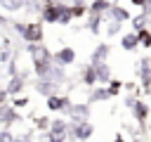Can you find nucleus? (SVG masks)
Instances as JSON below:
<instances>
[{
  "label": "nucleus",
  "instance_id": "nucleus-1",
  "mask_svg": "<svg viewBox=\"0 0 151 142\" xmlns=\"http://www.w3.org/2000/svg\"><path fill=\"white\" fill-rule=\"evenodd\" d=\"M94 135V125L90 121H71L68 123V137L76 142H85Z\"/></svg>",
  "mask_w": 151,
  "mask_h": 142
},
{
  "label": "nucleus",
  "instance_id": "nucleus-2",
  "mask_svg": "<svg viewBox=\"0 0 151 142\" xmlns=\"http://www.w3.org/2000/svg\"><path fill=\"white\" fill-rule=\"evenodd\" d=\"M59 5H61V0H42L40 21L42 24H57V19H59Z\"/></svg>",
  "mask_w": 151,
  "mask_h": 142
},
{
  "label": "nucleus",
  "instance_id": "nucleus-3",
  "mask_svg": "<svg viewBox=\"0 0 151 142\" xmlns=\"http://www.w3.org/2000/svg\"><path fill=\"white\" fill-rule=\"evenodd\" d=\"M26 50H28V54H31V62H33V64L54 62V59H52V52H50L42 43H28V45H26Z\"/></svg>",
  "mask_w": 151,
  "mask_h": 142
},
{
  "label": "nucleus",
  "instance_id": "nucleus-4",
  "mask_svg": "<svg viewBox=\"0 0 151 142\" xmlns=\"http://www.w3.org/2000/svg\"><path fill=\"white\" fill-rule=\"evenodd\" d=\"M104 19H106V21H111V19H113V21H120V24H125V21H130V19H132V14H130V12H127L123 5H118V2H111V7L104 12Z\"/></svg>",
  "mask_w": 151,
  "mask_h": 142
},
{
  "label": "nucleus",
  "instance_id": "nucleus-5",
  "mask_svg": "<svg viewBox=\"0 0 151 142\" xmlns=\"http://www.w3.org/2000/svg\"><path fill=\"white\" fill-rule=\"evenodd\" d=\"M149 114H151V109H149V104L144 102V99H134V106H132V118H134V123L139 125V128H144L146 125V121H149Z\"/></svg>",
  "mask_w": 151,
  "mask_h": 142
},
{
  "label": "nucleus",
  "instance_id": "nucleus-6",
  "mask_svg": "<svg viewBox=\"0 0 151 142\" xmlns=\"http://www.w3.org/2000/svg\"><path fill=\"white\" fill-rule=\"evenodd\" d=\"M17 121H21V114H19V109H14L12 104H0V125H5V128H9V125H14Z\"/></svg>",
  "mask_w": 151,
  "mask_h": 142
},
{
  "label": "nucleus",
  "instance_id": "nucleus-7",
  "mask_svg": "<svg viewBox=\"0 0 151 142\" xmlns=\"http://www.w3.org/2000/svg\"><path fill=\"white\" fill-rule=\"evenodd\" d=\"M26 43H42V24L40 21H26V28L21 33Z\"/></svg>",
  "mask_w": 151,
  "mask_h": 142
},
{
  "label": "nucleus",
  "instance_id": "nucleus-8",
  "mask_svg": "<svg viewBox=\"0 0 151 142\" xmlns=\"http://www.w3.org/2000/svg\"><path fill=\"white\" fill-rule=\"evenodd\" d=\"M52 59H54V64H59V66H71V64H76V50L73 47H68V45H64V47H59L54 54H52Z\"/></svg>",
  "mask_w": 151,
  "mask_h": 142
},
{
  "label": "nucleus",
  "instance_id": "nucleus-9",
  "mask_svg": "<svg viewBox=\"0 0 151 142\" xmlns=\"http://www.w3.org/2000/svg\"><path fill=\"white\" fill-rule=\"evenodd\" d=\"M71 104H73V102H71L66 95H50V97H47V109H50V111H57V114H66Z\"/></svg>",
  "mask_w": 151,
  "mask_h": 142
},
{
  "label": "nucleus",
  "instance_id": "nucleus-10",
  "mask_svg": "<svg viewBox=\"0 0 151 142\" xmlns=\"http://www.w3.org/2000/svg\"><path fill=\"white\" fill-rule=\"evenodd\" d=\"M66 114L71 116V121H87L90 118V102H76L68 106Z\"/></svg>",
  "mask_w": 151,
  "mask_h": 142
},
{
  "label": "nucleus",
  "instance_id": "nucleus-11",
  "mask_svg": "<svg viewBox=\"0 0 151 142\" xmlns=\"http://www.w3.org/2000/svg\"><path fill=\"white\" fill-rule=\"evenodd\" d=\"M139 78H142L144 92L149 95V92H151V59H149V57H142V59H139Z\"/></svg>",
  "mask_w": 151,
  "mask_h": 142
},
{
  "label": "nucleus",
  "instance_id": "nucleus-12",
  "mask_svg": "<svg viewBox=\"0 0 151 142\" xmlns=\"http://www.w3.org/2000/svg\"><path fill=\"white\" fill-rule=\"evenodd\" d=\"M109 54H111V45L109 43H97L92 54H90V64H101V62L109 59Z\"/></svg>",
  "mask_w": 151,
  "mask_h": 142
},
{
  "label": "nucleus",
  "instance_id": "nucleus-13",
  "mask_svg": "<svg viewBox=\"0 0 151 142\" xmlns=\"http://www.w3.org/2000/svg\"><path fill=\"white\" fill-rule=\"evenodd\" d=\"M57 83L54 80H50V78H38L35 80V92L38 95H42V97H50V95H57Z\"/></svg>",
  "mask_w": 151,
  "mask_h": 142
},
{
  "label": "nucleus",
  "instance_id": "nucleus-14",
  "mask_svg": "<svg viewBox=\"0 0 151 142\" xmlns=\"http://www.w3.org/2000/svg\"><path fill=\"white\" fill-rule=\"evenodd\" d=\"M26 88V80H24V73H17V76H9V83H7V95L9 97H14V95H19L21 90Z\"/></svg>",
  "mask_w": 151,
  "mask_h": 142
},
{
  "label": "nucleus",
  "instance_id": "nucleus-15",
  "mask_svg": "<svg viewBox=\"0 0 151 142\" xmlns=\"http://www.w3.org/2000/svg\"><path fill=\"white\" fill-rule=\"evenodd\" d=\"M109 99H113V95L109 92L106 85H94L92 92H90V97H87L90 104H92V102H109Z\"/></svg>",
  "mask_w": 151,
  "mask_h": 142
},
{
  "label": "nucleus",
  "instance_id": "nucleus-16",
  "mask_svg": "<svg viewBox=\"0 0 151 142\" xmlns=\"http://www.w3.org/2000/svg\"><path fill=\"white\" fill-rule=\"evenodd\" d=\"M80 83L87 85V88H94L97 85V71H94V64H85L83 71H80Z\"/></svg>",
  "mask_w": 151,
  "mask_h": 142
},
{
  "label": "nucleus",
  "instance_id": "nucleus-17",
  "mask_svg": "<svg viewBox=\"0 0 151 142\" xmlns=\"http://www.w3.org/2000/svg\"><path fill=\"white\" fill-rule=\"evenodd\" d=\"M137 45H139V36H137L134 31H130V33H125V36L120 38V47H123V50H127V52L137 50Z\"/></svg>",
  "mask_w": 151,
  "mask_h": 142
},
{
  "label": "nucleus",
  "instance_id": "nucleus-18",
  "mask_svg": "<svg viewBox=\"0 0 151 142\" xmlns=\"http://www.w3.org/2000/svg\"><path fill=\"white\" fill-rule=\"evenodd\" d=\"M94 71H97V83L106 85V83L111 80V66H109L106 62H101V64H94Z\"/></svg>",
  "mask_w": 151,
  "mask_h": 142
},
{
  "label": "nucleus",
  "instance_id": "nucleus-19",
  "mask_svg": "<svg viewBox=\"0 0 151 142\" xmlns=\"http://www.w3.org/2000/svg\"><path fill=\"white\" fill-rule=\"evenodd\" d=\"M45 78H50V80H54L57 85H61V83H66V71H64V66H59V64H52V69H50V73L45 76Z\"/></svg>",
  "mask_w": 151,
  "mask_h": 142
},
{
  "label": "nucleus",
  "instance_id": "nucleus-20",
  "mask_svg": "<svg viewBox=\"0 0 151 142\" xmlns=\"http://www.w3.org/2000/svg\"><path fill=\"white\" fill-rule=\"evenodd\" d=\"M101 21H104V14H87V31L99 36L101 33Z\"/></svg>",
  "mask_w": 151,
  "mask_h": 142
},
{
  "label": "nucleus",
  "instance_id": "nucleus-21",
  "mask_svg": "<svg viewBox=\"0 0 151 142\" xmlns=\"http://www.w3.org/2000/svg\"><path fill=\"white\" fill-rule=\"evenodd\" d=\"M26 7V0H0V9L2 12H21Z\"/></svg>",
  "mask_w": 151,
  "mask_h": 142
},
{
  "label": "nucleus",
  "instance_id": "nucleus-22",
  "mask_svg": "<svg viewBox=\"0 0 151 142\" xmlns=\"http://www.w3.org/2000/svg\"><path fill=\"white\" fill-rule=\"evenodd\" d=\"M71 21H73V14H71L68 5L61 0V5H59V19H57V26H68Z\"/></svg>",
  "mask_w": 151,
  "mask_h": 142
},
{
  "label": "nucleus",
  "instance_id": "nucleus-23",
  "mask_svg": "<svg viewBox=\"0 0 151 142\" xmlns=\"http://www.w3.org/2000/svg\"><path fill=\"white\" fill-rule=\"evenodd\" d=\"M50 133L52 135H68V123L64 118H52L50 121Z\"/></svg>",
  "mask_w": 151,
  "mask_h": 142
},
{
  "label": "nucleus",
  "instance_id": "nucleus-24",
  "mask_svg": "<svg viewBox=\"0 0 151 142\" xmlns=\"http://www.w3.org/2000/svg\"><path fill=\"white\" fill-rule=\"evenodd\" d=\"M68 9H71L73 19H80V17H85V14L90 12V9H87V5H85V0H71Z\"/></svg>",
  "mask_w": 151,
  "mask_h": 142
},
{
  "label": "nucleus",
  "instance_id": "nucleus-25",
  "mask_svg": "<svg viewBox=\"0 0 151 142\" xmlns=\"http://www.w3.org/2000/svg\"><path fill=\"white\" fill-rule=\"evenodd\" d=\"M130 21H132V31H134V33H139L142 28H146V26L151 24V19H149V17L144 14V12H139V14H134V17L130 19Z\"/></svg>",
  "mask_w": 151,
  "mask_h": 142
},
{
  "label": "nucleus",
  "instance_id": "nucleus-26",
  "mask_svg": "<svg viewBox=\"0 0 151 142\" xmlns=\"http://www.w3.org/2000/svg\"><path fill=\"white\" fill-rule=\"evenodd\" d=\"M109 7H111V2H109V0H92V2L87 5V9H90L87 14H104Z\"/></svg>",
  "mask_w": 151,
  "mask_h": 142
},
{
  "label": "nucleus",
  "instance_id": "nucleus-27",
  "mask_svg": "<svg viewBox=\"0 0 151 142\" xmlns=\"http://www.w3.org/2000/svg\"><path fill=\"white\" fill-rule=\"evenodd\" d=\"M31 118H33V125H35V128H38L40 133L50 130V121H52V118H47V116H38V114H33Z\"/></svg>",
  "mask_w": 151,
  "mask_h": 142
},
{
  "label": "nucleus",
  "instance_id": "nucleus-28",
  "mask_svg": "<svg viewBox=\"0 0 151 142\" xmlns=\"http://www.w3.org/2000/svg\"><path fill=\"white\" fill-rule=\"evenodd\" d=\"M137 36H139V45H142V47H146V50H151V26L142 28Z\"/></svg>",
  "mask_w": 151,
  "mask_h": 142
},
{
  "label": "nucleus",
  "instance_id": "nucleus-29",
  "mask_svg": "<svg viewBox=\"0 0 151 142\" xmlns=\"http://www.w3.org/2000/svg\"><path fill=\"white\" fill-rule=\"evenodd\" d=\"M120 28H123V24L111 19V21L106 24V36H109V38H113V36H118V33H120Z\"/></svg>",
  "mask_w": 151,
  "mask_h": 142
},
{
  "label": "nucleus",
  "instance_id": "nucleus-30",
  "mask_svg": "<svg viewBox=\"0 0 151 142\" xmlns=\"http://www.w3.org/2000/svg\"><path fill=\"white\" fill-rule=\"evenodd\" d=\"M106 88H109V92H111V95L116 97V95H118V92L123 90V80H116V78H111V80L106 83Z\"/></svg>",
  "mask_w": 151,
  "mask_h": 142
},
{
  "label": "nucleus",
  "instance_id": "nucleus-31",
  "mask_svg": "<svg viewBox=\"0 0 151 142\" xmlns=\"http://www.w3.org/2000/svg\"><path fill=\"white\" fill-rule=\"evenodd\" d=\"M9 104H12L14 109H24V106L28 104V97H24V95H14V99H12Z\"/></svg>",
  "mask_w": 151,
  "mask_h": 142
},
{
  "label": "nucleus",
  "instance_id": "nucleus-32",
  "mask_svg": "<svg viewBox=\"0 0 151 142\" xmlns=\"http://www.w3.org/2000/svg\"><path fill=\"white\" fill-rule=\"evenodd\" d=\"M12 140H14L12 130H9V128H2V130H0V142H12Z\"/></svg>",
  "mask_w": 151,
  "mask_h": 142
},
{
  "label": "nucleus",
  "instance_id": "nucleus-33",
  "mask_svg": "<svg viewBox=\"0 0 151 142\" xmlns=\"http://www.w3.org/2000/svg\"><path fill=\"white\" fill-rule=\"evenodd\" d=\"M66 137H68V135H52V133L47 130V142H66Z\"/></svg>",
  "mask_w": 151,
  "mask_h": 142
},
{
  "label": "nucleus",
  "instance_id": "nucleus-34",
  "mask_svg": "<svg viewBox=\"0 0 151 142\" xmlns=\"http://www.w3.org/2000/svg\"><path fill=\"white\" fill-rule=\"evenodd\" d=\"M12 142H33V137H31V133H21V135H14Z\"/></svg>",
  "mask_w": 151,
  "mask_h": 142
},
{
  "label": "nucleus",
  "instance_id": "nucleus-35",
  "mask_svg": "<svg viewBox=\"0 0 151 142\" xmlns=\"http://www.w3.org/2000/svg\"><path fill=\"white\" fill-rule=\"evenodd\" d=\"M7 73H9V76H17V73H19V71H17V59H9V62H7Z\"/></svg>",
  "mask_w": 151,
  "mask_h": 142
},
{
  "label": "nucleus",
  "instance_id": "nucleus-36",
  "mask_svg": "<svg viewBox=\"0 0 151 142\" xmlns=\"http://www.w3.org/2000/svg\"><path fill=\"white\" fill-rule=\"evenodd\" d=\"M9 59H12V52H9V50H2V47H0V64H7Z\"/></svg>",
  "mask_w": 151,
  "mask_h": 142
},
{
  "label": "nucleus",
  "instance_id": "nucleus-37",
  "mask_svg": "<svg viewBox=\"0 0 151 142\" xmlns=\"http://www.w3.org/2000/svg\"><path fill=\"white\" fill-rule=\"evenodd\" d=\"M12 28L21 36V33H24V28H26V21H12Z\"/></svg>",
  "mask_w": 151,
  "mask_h": 142
},
{
  "label": "nucleus",
  "instance_id": "nucleus-38",
  "mask_svg": "<svg viewBox=\"0 0 151 142\" xmlns=\"http://www.w3.org/2000/svg\"><path fill=\"white\" fill-rule=\"evenodd\" d=\"M134 99H137V97H132V95H130V97H125V102H123V104H125L127 109H132V106H134Z\"/></svg>",
  "mask_w": 151,
  "mask_h": 142
},
{
  "label": "nucleus",
  "instance_id": "nucleus-39",
  "mask_svg": "<svg viewBox=\"0 0 151 142\" xmlns=\"http://www.w3.org/2000/svg\"><path fill=\"white\" fill-rule=\"evenodd\" d=\"M0 47H2V50H9V47H12V45H9V38L2 36V38H0Z\"/></svg>",
  "mask_w": 151,
  "mask_h": 142
},
{
  "label": "nucleus",
  "instance_id": "nucleus-40",
  "mask_svg": "<svg viewBox=\"0 0 151 142\" xmlns=\"http://www.w3.org/2000/svg\"><path fill=\"white\" fill-rule=\"evenodd\" d=\"M146 2H149V0H130V5H132V7H139V9H142Z\"/></svg>",
  "mask_w": 151,
  "mask_h": 142
},
{
  "label": "nucleus",
  "instance_id": "nucleus-41",
  "mask_svg": "<svg viewBox=\"0 0 151 142\" xmlns=\"http://www.w3.org/2000/svg\"><path fill=\"white\" fill-rule=\"evenodd\" d=\"M142 12H144V14H146V17L151 19V0H149V2H146V5L142 7Z\"/></svg>",
  "mask_w": 151,
  "mask_h": 142
},
{
  "label": "nucleus",
  "instance_id": "nucleus-42",
  "mask_svg": "<svg viewBox=\"0 0 151 142\" xmlns=\"http://www.w3.org/2000/svg\"><path fill=\"white\" fill-rule=\"evenodd\" d=\"M7 97H9V95H7V90H0V104H5V102H7Z\"/></svg>",
  "mask_w": 151,
  "mask_h": 142
},
{
  "label": "nucleus",
  "instance_id": "nucleus-43",
  "mask_svg": "<svg viewBox=\"0 0 151 142\" xmlns=\"http://www.w3.org/2000/svg\"><path fill=\"white\" fill-rule=\"evenodd\" d=\"M7 24H12V21H9L5 14H0V26H7Z\"/></svg>",
  "mask_w": 151,
  "mask_h": 142
},
{
  "label": "nucleus",
  "instance_id": "nucleus-44",
  "mask_svg": "<svg viewBox=\"0 0 151 142\" xmlns=\"http://www.w3.org/2000/svg\"><path fill=\"white\" fill-rule=\"evenodd\" d=\"M123 88H125V90H130V92H132V90H134V83H123Z\"/></svg>",
  "mask_w": 151,
  "mask_h": 142
},
{
  "label": "nucleus",
  "instance_id": "nucleus-45",
  "mask_svg": "<svg viewBox=\"0 0 151 142\" xmlns=\"http://www.w3.org/2000/svg\"><path fill=\"white\" fill-rule=\"evenodd\" d=\"M113 142H125V137H123V135H116V137H113Z\"/></svg>",
  "mask_w": 151,
  "mask_h": 142
},
{
  "label": "nucleus",
  "instance_id": "nucleus-46",
  "mask_svg": "<svg viewBox=\"0 0 151 142\" xmlns=\"http://www.w3.org/2000/svg\"><path fill=\"white\" fill-rule=\"evenodd\" d=\"M146 130H149V135H151V121H149V125H146Z\"/></svg>",
  "mask_w": 151,
  "mask_h": 142
},
{
  "label": "nucleus",
  "instance_id": "nucleus-47",
  "mask_svg": "<svg viewBox=\"0 0 151 142\" xmlns=\"http://www.w3.org/2000/svg\"><path fill=\"white\" fill-rule=\"evenodd\" d=\"M132 142H142V140H139V137H132Z\"/></svg>",
  "mask_w": 151,
  "mask_h": 142
},
{
  "label": "nucleus",
  "instance_id": "nucleus-48",
  "mask_svg": "<svg viewBox=\"0 0 151 142\" xmlns=\"http://www.w3.org/2000/svg\"><path fill=\"white\" fill-rule=\"evenodd\" d=\"M116 2H120V0H116Z\"/></svg>",
  "mask_w": 151,
  "mask_h": 142
},
{
  "label": "nucleus",
  "instance_id": "nucleus-49",
  "mask_svg": "<svg viewBox=\"0 0 151 142\" xmlns=\"http://www.w3.org/2000/svg\"><path fill=\"white\" fill-rule=\"evenodd\" d=\"M71 142H76V140H71Z\"/></svg>",
  "mask_w": 151,
  "mask_h": 142
},
{
  "label": "nucleus",
  "instance_id": "nucleus-50",
  "mask_svg": "<svg viewBox=\"0 0 151 142\" xmlns=\"http://www.w3.org/2000/svg\"><path fill=\"white\" fill-rule=\"evenodd\" d=\"M149 26H151V24H149Z\"/></svg>",
  "mask_w": 151,
  "mask_h": 142
}]
</instances>
